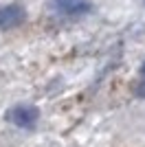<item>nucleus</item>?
<instances>
[{"label": "nucleus", "instance_id": "1", "mask_svg": "<svg viewBox=\"0 0 145 147\" xmlns=\"http://www.w3.org/2000/svg\"><path fill=\"white\" fill-rule=\"evenodd\" d=\"M37 119H40V110L35 105H29V103L13 105L11 110L7 112V121H11L18 127H33L37 123Z\"/></svg>", "mask_w": 145, "mask_h": 147}, {"label": "nucleus", "instance_id": "3", "mask_svg": "<svg viewBox=\"0 0 145 147\" xmlns=\"http://www.w3.org/2000/svg\"><path fill=\"white\" fill-rule=\"evenodd\" d=\"M55 7L66 16H81L90 11V0H55Z\"/></svg>", "mask_w": 145, "mask_h": 147}, {"label": "nucleus", "instance_id": "2", "mask_svg": "<svg viewBox=\"0 0 145 147\" xmlns=\"http://www.w3.org/2000/svg\"><path fill=\"white\" fill-rule=\"evenodd\" d=\"M24 20H26V11L22 5L11 2V5L0 7V31L18 29L20 24H24Z\"/></svg>", "mask_w": 145, "mask_h": 147}, {"label": "nucleus", "instance_id": "5", "mask_svg": "<svg viewBox=\"0 0 145 147\" xmlns=\"http://www.w3.org/2000/svg\"><path fill=\"white\" fill-rule=\"evenodd\" d=\"M141 70H143V75H145V64H143V68H141Z\"/></svg>", "mask_w": 145, "mask_h": 147}, {"label": "nucleus", "instance_id": "4", "mask_svg": "<svg viewBox=\"0 0 145 147\" xmlns=\"http://www.w3.org/2000/svg\"><path fill=\"white\" fill-rule=\"evenodd\" d=\"M136 94H139V97H145V81L136 86Z\"/></svg>", "mask_w": 145, "mask_h": 147}]
</instances>
